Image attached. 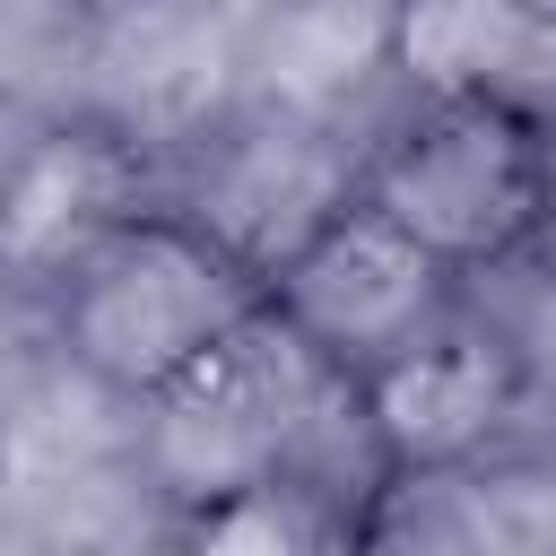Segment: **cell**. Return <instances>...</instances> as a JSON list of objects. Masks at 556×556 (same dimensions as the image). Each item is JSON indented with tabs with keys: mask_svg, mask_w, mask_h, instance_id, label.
I'll return each instance as SVG.
<instances>
[{
	"mask_svg": "<svg viewBox=\"0 0 556 556\" xmlns=\"http://www.w3.org/2000/svg\"><path fill=\"white\" fill-rule=\"evenodd\" d=\"M460 304V287L348 182L321 208H304L269 252H261V321L330 382L348 391L374 374L391 348L434 330Z\"/></svg>",
	"mask_w": 556,
	"mask_h": 556,
	"instance_id": "cell-3",
	"label": "cell"
},
{
	"mask_svg": "<svg viewBox=\"0 0 556 556\" xmlns=\"http://www.w3.org/2000/svg\"><path fill=\"white\" fill-rule=\"evenodd\" d=\"M348 182L460 287L556 235V113L504 87L417 96Z\"/></svg>",
	"mask_w": 556,
	"mask_h": 556,
	"instance_id": "cell-2",
	"label": "cell"
},
{
	"mask_svg": "<svg viewBox=\"0 0 556 556\" xmlns=\"http://www.w3.org/2000/svg\"><path fill=\"white\" fill-rule=\"evenodd\" d=\"M156 208L148 148L104 113H61L0 156V278L52 295L96 243Z\"/></svg>",
	"mask_w": 556,
	"mask_h": 556,
	"instance_id": "cell-6",
	"label": "cell"
},
{
	"mask_svg": "<svg viewBox=\"0 0 556 556\" xmlns=\"http://www.w3.org/2000/svg\"><path fill=\"white\" fill-rule=\"evenodd\" d=\"M43 304L61 356L96 391L148 408L243 330H261V252L235 243L208 208L156 200L113 243H96Z\"/></svg>",
	"mask_w": 556,
	"mask_h": 556,
	"instance_id": "cell-1",
	"label": "cell"
},
{
	"mask_svg": "<svg viewBox=\"0 0 556 556\" xmlns=\"http://www.w3.org/2000/svg\"><path fill=\"white\" fill-rule=\"evenodd\" d=\"M356 530V495H339L321 469H287L208 504L174 513L165 556H348Z\"/></svg>",
	"mask_w": 556,
	"mask_h": 556,
	"instance_id": "cell-9",
	"label": "cell"
},
{
	"mask_svg": "<svg viewBox=\"0 0 556 556\" xmlns=\"http://www.w3.org/2000/svg\"><path fill=\"white\" fill-rule=\"evenodd\" d=\"M400 504L417 556H556V443L513 434L443 486H400Z\"/></svg>",
	"mask_w": 556,
	"mask_h": 556,
	"instance_id": "cell-7",
	"label": "cell"
},
{
	"mask_svg": "<svg viewBox=\"0 0 556 556\" xmlns=\"http://www.w3.org/2000/svg\"><path fill=\"white\" fill-rule=\"evenodd\" d=\"M530 408V356L504 321L452 304L434 330L391 348L374 374L339 391V417L356 434L365 486H443L495 443H513Z\"/></svg>",
	"mask_w": 556,
	"mask_h": 556,
	"instance_id": "cell-4",
	"label": "cell"
},
{
	"mask_svg": "<svg viewBox=\"0 0 556 556\" xmlns=\"http://www.w3.org/2000/svg\"><path fill=\"white\" fill-rule=\"evenodd\" d=\"M547 243H556V235H547Z\"/></svg>",
	"mask_w": 556,
	"mask_h": 556,
	"instance_id": "cell-11",
	"label": "cell"
},
{
	"mask_svg": "<svg viewBox=\"0 0 556 556\" xmlns=\"http://www.w3.org/2000/svg\"><path fill=\"white\" fill-rule=\"evenodd\" d=\"M539 104L556 113V9H547V52H539Z\"/></svg>",
	"mask_w": 556,
	"mask_h": 556,
	"instance_id": "cell-10",
	"label": "cell"
},
{
	"mask_svg": "<svg viewBox=\"0 0 556 556\" xmlns=\"http://www.w3.org/2000/svg\"><path fill=\"white\" fill-rule=\"evenodd\" d=\"M539 52H547V9H513V0L391 9V70L417 96H460V87L539 96Z\"/></svg>",
	"mask_w": 556,
	"mask_h": 556,
	"instance_id": "cell-8",
	"label": "cell"
},
{
	"mask_svg": "<svg viewBox=\"0 0 556 556\" xmlns=\"http://www.w3.org/2000/svg\"><path fill=\"white\" fill-rule=\"evenodd\" d=\"M313 400H339V391L261 321L226 356H208L191 382H174L165 400L139 408V426H148V478L182 513V504H208V495L313 469L304 460V408Z\"/></svg>",
	"mask_w": 556,
	"mask_h": 556,
	"instance_id": "cell-5",
	"label": "cell"
}]
</instances>
